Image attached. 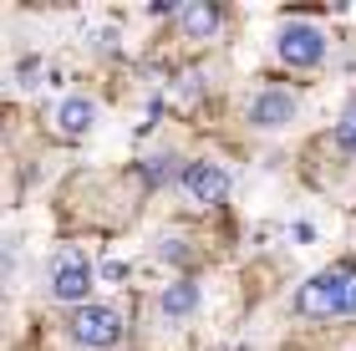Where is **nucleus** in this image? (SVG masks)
<instances>
[{
	"mask_svg": "<svg viewBox=\"0 0 356 351\" xmlns=\"http://www.w3.org/2000/svg\"><path fill=\"white\" fill-rule=\"evenodd\" d=\"M300 113V102H296V92H280V87H265L260 97L250 102V122L254 127H265V133H275V127H285L290 117Z\"/></svg>",
	"mask_w": 356,
	"mask_h": 351,
	"instance_id": "5",
	"label": "nucleus"
},
{
	"mask_svg": "<svg viewBox=\"0 0 356 351\" xmlns=\"http://www.w3.org/2000/svg\"><path fill=\"white\" fill-rule=\"evenodd\" d=\"M296 311L300 316H316V321H326V316H351L356 311V270H321L316 280H305L296 291Z\"/></svg>",
	"mask_w": 356,
	"mask_h": 351,
	"instance_id": "1",
	"label": "nucleus"
},
{
	"mask_svg": "<svg viewBox=\"0 0 356 351\" xmlns=\"http://www.w3.org/2000/svg\"><path fill=\"white\" fill-rule=\"evenodd\" d=\"M158 311H163L168 321H178V316H193V311H199V285H193V280L168 285V291L158 295Z\"/></svg>",
	"mask_w": 356,
	"mask_h": 351,
	"instance_id": "9",
	"label": "nucleus"
},
{
	"mask_svg": "<svg viewBox=\"0 0 356 351\" xmlns=\"http://www.w3.org/2000/svg\"><path fill=\"white\" fill-rule=\"evenodd\" d=\"M178 21H184V36L188 41H209L219 31V6H209V0H188V6L178 10Z\"/></svg>",
	"mask_w": 356,
	"mask_h": 351,
	"instance_id": "8",
	"label": "nucleus"
},
{
	"mask_svg": "<svg viewBox=\"0 0 356 351\" xmlns=\"http://www.w3.org/2000/svg\"><path fill=\"white\" fill-rule=\"evenodd\" d=\"M51 295L56 300H67V306H92V265H87V254H76V250H61L56 254V265H51Z\"/></svg>",
	"mask_w": 356,
	"mask_h": 351,
	"instance_id": "2",
	"label": "nucleus"
},
{
	"mask_svg": "<svg viewBox=\"0 0 356 351\" xmlns=\"http://www.w3.org/2000/svg\"><path fill=\"white\" fill-rule=\"evenodd\" d=\"M280 56L290 67H316V61L326 56V36H321L316 26H305V21H290V26H280Z\"/></svg>",
	"mask_w": 356,
	"mask_h": 351,
	"instance_id": "4",
	"label": "nucleus"
},
{
	"mask_svg": "<svg viewBox=\"0 0 356 351\" xmlns=\"http://www.w3.org/2000/svg\"><path fill=\"white\" fill-rule=\"evenodd\" d=\"M143 173H148V183H163V179H173V173H178V158L168 153V158H148V168H143Z\"/></svg>",
	"mask_w": 356,
	"mask_h": 351,
	"instance_id": "11",
	"label": "nucleus"
},
{
	"mask_svg": "<svg viewBox=\"0 0 356 351\" xmlns=\"http://www.w3.org/2000/svg\"><path fill=\"white\" fill-rule=\"evenodd\" d=\"M184 183H188L193 204H224V194H229V173H224L219 163H188Z\"/></svg>",
	"mask_w": 356,
	"mask_h": 351,
	"instance_id": "6",
	"label": "nucleus"
},
{
	"mask_svg": "<svg viewBox=\"0 0 356 351\" xmlns=\"http://www.w3.org/2000/svg\"><path fill=\"white\" fill-rule=\"evenodd\" d=\"M336 142H341V148H351L356 153V102L341 113V122H336Z\"/></svg>",
	"mask_w": 356,
	"mask_h": 351,
	"instance_id": "10",
	"label": "nucleus"
},
{
	"mask_svg": "<svg viewBox=\"0 0 356 351\" xmlns=\"http://www.w3.org/2000/svg\"><path fill=\"white\" fill-rule=\"evenodd\" d=\"M56 133L61 138H87L92 133V122H97V102L92 97H67V102H61L56 107Z\"/></svg>",
	"mask_w": 356,
	"mask_h": 351,
	"instance_id": "7",
	"label": "nucleus"
},
{
	"mask_svg": "<svg viewBox=\"0 0 356 351\" xmlns=\"http://www.w3.org/2000/svg\"><path fill=\"white\" fill-rule=\"evenodd\" d=\"M72 336L82 341L87 351H107V346H118V336H122V316L112 306H82L72 316Z\"/></svg>",
	"mask_w": 356,
	"mask_h": 351,
	"instance_id": "3",
	"label": "nucleus"
},
{
	"mask_svg": "<svg viewBox=\"0 0 356 351\" xmlns=\"http://www.w3.org/2000/svg\"><path fill=\"white\" fill-rule=\"evenodd\" d=\"M158 254H163V260H184V239H163Z\"/></svg>",
	"mask_w": 356,
	"mask_h": 351,
	"instance_id": "12",
	"label": "nucleus"
}]
</instances>
